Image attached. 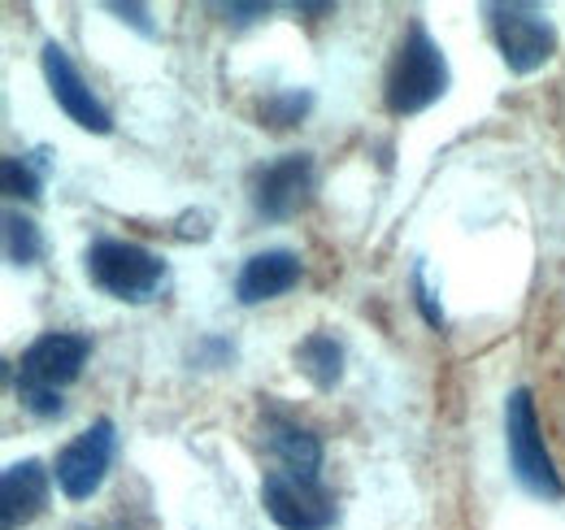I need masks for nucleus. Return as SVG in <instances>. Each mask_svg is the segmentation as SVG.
I'll list each match as a JSON object with an SVG mask.
<instances>
[{
  "instance_id": "obj_9",
  "label": "nucleus",
  "mask_w": 565,
  "mask_h": 530,
  "mask_svg": "<svg viewBox=\"0 0 565 530\" xmlns=\"http://www.w3.org/2000/svg\"><path fill=\"white\" fill-rule=\"evenodd\" d=\"M313 192V157L309 152H287L279 161H270L257 183H253V204L262 218L282 222L296 209H305V200Z\"/></svg>"
},
{
  "instance_id": "obj_11",
  "label": "nucleus",
  "mask_w": 565,
  "mask_h": 530,
  "mask_svg": "<svg viewBox=\"0 0 565 530\" xmlns=\"http://www.w3.org/2000/svg\"><path fill=\"white\" fill-rule=\"evenodd\" d=\"M296 283H300V257L287 248H266V253L248 257L244 269L235 274V300L262 305V300H275L282 292H291Z\"/></svg>"
},
{
  "instance_id": "obj_1",
  "label": "nucleus",
  "mask_w": 565,
  "mask_h": 530,
  "mask_svg": "<svg viewBox=\"0 0 565 530\" xmlns=\"http://www.w3.org/2000/svg\"><path fill=\"white\" fill-rule=\"evenodd\" d=\"M448 92V62H444V49L430 40L423 22L409 26V35L401 40L396 49V62L387 70V87H383V100L396 118H409V114H423L430 109L439 96Z\"/></svg>"
},
{
  "instance_id": "obj_8",
  "label": "nucleus",
  "mask_w": 565,
  "mask_h": 530,
  "mask_svg": "<svg viewBox=\"0 0 565 530\" xmlns=\"http://www.w3.org/2000/svg\"><path fill=\"white\" fill-rule=\"evenodd\" d=\"M40 66H44V78H49V92H53V100L66 109V118L78 123L83 131L92 135H109L114 131V118H109V109L96 100V92L83 83V74L74 70L71 53L57 44V40H49L44 44V53H40Z\"/></svg>"
},
{
  "instance_id": "obj_5",
  "label": "nucleus",
  "mask_w": 565,
  "mask_h": 530,
  "mask_svg": "<svg viewBox=\"0 0 565 530\" xmlns=\"http://www.w3.org/2000/svg\"><path fill=\"white\" fill-rule=\"evenodd\" d=\"M492 31L500 57L513 74H535L557 57V26L535 4H492Z\"/></svg>"
},
{
  "instance_id": "obj_7",
  "label": "nucleus",
  "mask_w": 565,
  "mask_h": 530,
  "mask_svg": "<svg viewBox=\"0 0 565 530\" xmlns=\"http://www.w3.org/2000/svg\"><path fill=\"white\" fill-rule=\"evenodd\" d=\"M114 462V422L100 417L57 453V487L66 500H92Z\"/></svg>"
},
{
  "instance_id": "obj_19",
  "label": "nucleus",
  "mask_w": 565,
  "mask_h": 530,
  "mask_svg": "<svg viewBox=\"0 0 565 530\" xmlns=\"http://www.w3.org/2000/svg\"><path fill=\"white\" fill-rule=\"evenodd\" d=\"M222 13H235V22H253V18H266L270 4H222Z\"/></svg>"
},
{
  "instance_id": "obj_6",
  "label": "nucleus",
  "mask_w": 565,
  "mask_h": 530,
  "mask_svg": "<svg viewBox=\"0 0 565 530\" xmlns=\"http://www.w3.org/2000/svg\"><path fill=\"white\" fill-rule=\"evenodd\" d=\"M262 505L282 530H331L340 509L335 496L318 478H300L291 469H270L262 483Z\"/></svg>"
},
{
  "instance_id": "obj_3",
  "label": "nucleus",
  "mask_w": 565,
  "mask_h": 530,
  "mask_svg": "<svg viewBox=\"0 0 565 530\" xmlns=\"http://www.w3.org/2000/svg\"><path fill=\"white\" fill-rule=\"evenodd\" d=\"M87 278L114 300L143 305L161 292L166 262L157 253L140 248V244H131V240H96L87 248Z\"/></svg>"
},
{
  "instance_id": "obj_4",
  "label": "nucleus",
  "mask_w": 565,
  "mask_h": 530,
  "mask_svg": "<svg viewBox=\"0 0 565 530\" xmlns=\"http://www.w3.org/2000/svg\"><path fill=\"white\" fill-rule=\"evenodd\" d=\"M92 357V339L74 331H49L40 335L22 357H18V400L22 396H62L83 374Z\"/></svg>"
},
{
  "instance_id": "obj_10",
  "label": "nucleus",
  "mask_w": 565,
  "mask_h": 530,
  "mask_svg": "<svg viewBox=\"0 0 565 530\" xmlns=\"http://www.w3.org/2000/svg\"><path fill=\"white\" fill-rule=\"evenodd\" d=\"M49 505V469L40 462H18L0 478V530L31 527Z\"/></svg>"
},
{
  "instance_id": "obj_16",
  "label": "nucleus",
  "mask_w": 565,
  "mask_h": 530,
  "mask_svg": "<svg viewBox=\"0 0 565 530\" xmlns=\"http://www.w3.org/2000/svg\"><path fill=\"white\" fill-rule=\"evenodd\" d=\"M0 179H4V197L40 200V174L31 170V161H26V157H4V166H0Z\"/></svg>"
},
{
  "instance_id": "obj_13",
  "label": "nucleus",
  "mask_w": 565,
  "mask_h": 530,
  "mask_svg": "<svg viewBox=\"0 0 565 530\" xmlns=\"http://www.w3.org/2000/svg\"><path fill=\"white\" fill-rule=\"evenodd\" d=\"M296 365L318 392H331L344 379V348L331 331H313L296 343Z\"/></svg>"
},
{
  "instance_id": "obj_12",
  "label": "nucleus",
  "mask_w": 565,
  "mask_h": 530,
  "mask_svg": "<svg viewBox=\"0 0 565 530\" xmlns=\"http://www.w3.org/2000/svg\"><path fill=\"white\" fill-rule=\"evenodd\" d=\"M266 435H270V448H275V457L282 462V469H291L300 478H318V469H322V444H318L313 431L287 422L279 413H270L266 417Z\"/></svg>"
},
{
  "instance_id": "obj_17",
  "label": "nucleus",
  "mask_w": 565,
  "mask_h": 530,
  "mask_svg": "<svg viewBox=\"0 0 565 530\" xmlns=\"http://www.w3.org/2000/svg\"><path fill=\"white\" fill-rule=\"evenodd\" d=\"M414 292H418V309H423V318L430 327H444V309L435 305V296H430V287H426V269L418 265L414 269Z\"/></svg>"
},
{
  "instance_id": "obj_14",
  "label": "nucleus",
  "mask_w": 565,
  "mask_h": 530,
  "mask_svg": "<svg viewBox=\"0 0 565 530\" xmlns=\"http://www.w3.org/2000/svg\"><path fill=\"white\" fill-rule=\"evenodd\" d=\"M4 257L13 265H35L44 257V235H40V226L31 222V218H22V213H4Z\"/></svg>"
},
{
  "instance_id": "obj_18",
  "label": "nucleus",
  "mask_w": 565,
  "mask_h": 530,
  "mask_svg": "<svg viewBox=\"0 0 565 530\" xmlns=\"http://www.w3.org/2000/svg\"><path fill=\"white\" fill-rule=\"evenodd\" d=\"M109 13H118L122 22H131V26H136L140 35H148V40L157 35V26L148 22V9H143V4H122V0H114V4H109Z\"/></svg>"
},
{
  "instance_id": "obj_15",
  "label": "nucleus",
  "mask_w": 565,
  "mask_h": 530,
  "mask_svg": "<svg viewBox=\"0 0 565 530\" xmlns=\"http://www.w3.org/2000/svg\"><path fill=\"white\" fill-rule=\"evenodd\" d=\"M309 105H313L309 92H275V96L262 100V123L275 127V131H287L309 114Z\"/></svg>"
},
{
  "instance_id": "obj_2",
  "label": "nucleus",
  "mask_w": 565,
  "mask_h": 530,
  "mask_svg": "<svg viewBox=\"0 0 565 530\" xmlns=\"http://www.w3.org/2000/svg\"><path fill=\"white\" fill-rule=\"evenodd\" d=\"M504 444H509V465H513V478L540 496V500H562L565 483L557 474V465L544 448V431H540V413H535V400L526 388L509 392L504 400Z\"/></svg>"
}]
</instances>
